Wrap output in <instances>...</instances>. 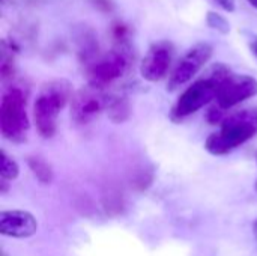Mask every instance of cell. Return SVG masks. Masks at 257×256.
Masks as SVG:
<instances>
[{"mask_svg": "<svg viewBox=\"0 0 257 256\" xmlns=\"http://www.w3.org/2000/svg\"><path fill=\"white\" fill-rule=\"evenodd\" d=\"M257 134V107L230 112L220 128L205 140V149L215 157H223L238 149Z\"/></svg>", "mask_w": 257, "mask_h": 256, "instance_id": "obj_1", "label": "cell"}, {"mask_svg": "<svg viewBox=\"0 0 257 256\" xmlns=\"http://www.w3.org/2000/svg\"><path fill=\"white\" fill-rule=\"evenodd\" d=\"M230 69L224 63H215L208 71L193 81L178 98L172 109V119L179 122L196 112L202 110L209 103H214L217 98V94L224 83V80L230 75Z\"/></svg>", "mask_w": 257, "mask_h": 256, "instance_id": "obj_2", "label": "cell"}, {"mask_svg": "<svg viewBox=\"0 0 257 256\" xmlns=\"http://www.w3.org/2000/svg\"><path fill=\"white\" fill-rule=\"evenodd\" d=\"M72 97V84L65 78L50 80L42 84L33 103V121L42 137L48 139L54 136L57 118Z\"/></svg>", "mask_w": 257, "mask_h": 256, "instance_id": "obj_3", "label": "cell"}, {"mask_svg": "<svg viewBox=\"0 0 257 256\" xmlns=\"http://www.w3.org/2000/svg\"><path fill=\"white\" fill-rule=\"evenodd\" d=\"M29 128L26 92L18 86H11L5 91L0 103V133L5 139L18 143L26 140Z\"/></svg>", "mask_w": 257, "mask_h": 256, "instance_id": "obj_4", "label": "cell"}, {"mask_svg": "<svg viewBox=\"0 0 257 256\" xmlns=\"http://www.w3.org/2000/svg\"><path fill=\"white\" fill-rule=\"evenodd\" d=\"M131 66V54L126 45H117L111 51L98 56L87 65L89 84L98 89L108 88L120 80Z\"/></svg>", "mask_w": 257, "mask_h": 256, "instance_id": "obj_5", "label": "cell"}, {"mask_svg": "<svg viewBox=\"0 0 257 256\" xmlns=\"http://www.w3.org/2000/svg\"><path fill=\"white\" fill-rule=\"evenodd\" d=\"M214 47L209 42H199L193 45L172 69L167 81V91L175 92L190 83L199 74V71L209 62Z\"/></svg>", "mask_w": 257, "mask_h": 256, "instance_id": "obj_6", "label": "cell"}, {"mask_svg": "<svg viewBox=\"0 0 257 256\" xmlns=\"http://www.w3.org/2000/svg\"><path fill=\"white\" fill-rule=\"evenodd\" d=\"M110 94L104 89L86 86L77 91L71 100V118L78 125H86L95 121L102 112H107Z\"/></svg>", "mask_w": 257, "mask_h": 256, "instance_id": "obj_7", "label": "cell"}, {"mask_svg": "<svg viewBox=\"0 0 257 256\" xmlns=\"http://www.w3.org/2000/svg\"><path fill=\"white\" fill-rule=\"evenodd\" d=\"M257 95V80L247 74H230L221 84L212 106L224 113Z\"/></svg>", "mask_w": 257, "mask_h": 256, "instance_id": "obj_8", "label": "cell"}, {"mask_svg": "<svg viewBox=\"0 0 257 256\" xmlns=\"http://www.w3.org/2000/svg\"><path fill=\"white\" fill-rule=\"evenodd\" d=\"M173 57L175 45L170 41L163 39L154 42L140 62V75L149 83L161 81L167 77L172 68Z\"/></svg>", "mask_w": 257, "mask_h": 256, "instance_id": "obj_9", "label": "cell"}, {"mask_svg": "<svg viewBox=\"0 0 257 256\" xmlns=\"http://www.w3.org/2000/svg\"><path fill=\"white\" fill-rule=\"evenodd\" d=\"M38 232L36 217L24 210H3L0 213V234L11 238H30Z\"/></svg>", "mask_w": 257, "mask_h": 256, "instance_id": "obj_10", "label": "cell"}, {"mask_svg": "<svg viewBox=\"0 0 257 256\" xmlns=\"http://www.w3.org/2000/svg\"><path fill=\"white\" fill-rule=\"evenodd\" d=\"M107 115L116 124L126 121L130 118V115H131V107H130L128 100L123 98V97L110 95V101H108V107H107Z\"/></svg>", "mask_w": 257, "mask_h": 256, "instance_id": "obj_11", "label": "cell"}, {"mask_svg": "<svg viewBox=\"0 0 257 256\" xmlns=\"http://www.w3.org/2000/svg\"><path fill=\"white\" fill-rule=\"evenodd\" d=\"M20 175V166L5 149L0 151V181L9 183L17 180Z\"/></svg>", "mask_w": 257, "mask_h": 256, "instance_id": "obj_12", "label": "cell"}, {"mask_svg": "<svg viewBox=\"0 0 257 256\" xmlns=\"http://www.w3.org/2000/svg\"><path fill=\"white\" fill-rule=\"evenodd\" d=\"M29 166H30V170L33 172V175L42 184H50L53 181V169L41 157H30L29 158Z\"/></svg>", "mask_w": 257, "mask_h": 256, "instance_id": "obj_13", "label": "cell"}, {"mask_svg": "<svg viewBox=\"0 0 257 256\" xmlns=\"http://www.w3.org/2000/svg\"><path fill=\"white\" fill-rule=\"evenodd\" d=\"M205 21H206L208 27H211V29L220 32V33H223V35H227V33L230 32V24H229V21H227L221 14H218V12H215V11H209V12L206 14V20H205Z\"/></svg>", "mask_w": 257, "mask_h": 256, "instance_id": "obj_14", "label": "cell"}, {"mask_svg": "<svg viewBox=\"0 0 257 256\" xmlns=\"http://www.w3.org/2000/svg\"><path fill=\"white\" fill-rule=\"evenodd\" d=\"M217 6H220L221 9L227 11V12H233L236 9V2L235 0H212Z\"/></svg>", "mask_w": 257, "mask_h": 256, "instance_id": "obj_15", "label": "cell"}, {"mask_svg": "<svg viewBox=\"0 0 257 256\" xmlns=\"http://www.w3.org/2000/svg\"><path fill=\"white\" fill-rule=\"evenodd\" d=\"M250 50H251V53L254 54V57L257 59V36L251 38V41H250Z\"/></svg>", "mask_w": 257, "mask_h": 256, "instance_id": "obj_16", "label": "cell"}, {"mask_svg": "<svg viewBox=\"0 0 257 256\" xmlns=\"http://www.w3.org/2000/svg\"><path fill=\"white\" fill-rule=\"evenodd\" d=\"M248 2H250V5H253L257 9V0H248Z\"/></svg>", "mask_w": 257, "mask_h": 256, "instance_id": "obj_17", "label": "cell"}, {"mask_svg": "<svg viewBox=\"0 0 257 256\" xmlns=\"http://www.w3.org/2000/svg\"><path fill=\"white\" fill-rule=\"evenodd\" d=\"M253 231H254V234H256V237H257V220L254 222V226H253Z\"/></svg>", "mask_w": 257, "mask_h": 256, "instance_id": "obj_18", "label": "cell"}, {"mask_svg": "<svg viewBox=\"0 0 257 256\" xmlns=\"http://www.w3.org/2000/svg\"><path fill=\"white\" fill-rule=\"evenodd\" d=\"M254 189H256V190H257V181H256V184H254Z\"/></svg>", "mask_w": 257, "mask_h": 256, "instance_id": "obj_19", "label": "cell"}, {"mask_svg": "<svg viewBox=\"0 0 257 256\" xmlns=\"http://www.w3.org/2000/svg\"><path fill=\"white\" fill-rule=\"evenodd\" d=\"M256 163H257V154H256Z\"/></svg>", "mask_w": 257, "mask_h": 256, "instance_id": "obj_20", "label": "cell"}]
</instances>
